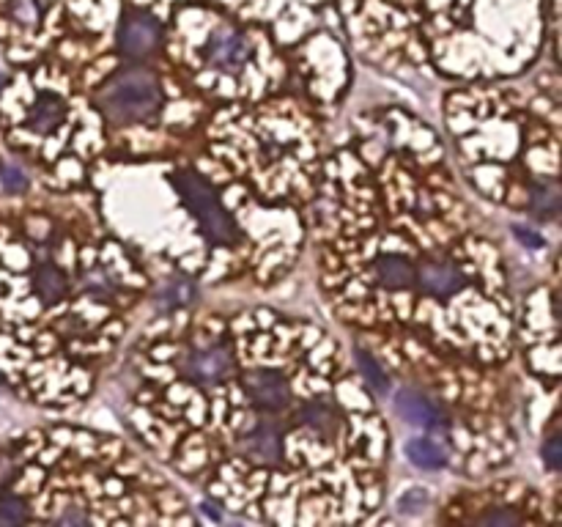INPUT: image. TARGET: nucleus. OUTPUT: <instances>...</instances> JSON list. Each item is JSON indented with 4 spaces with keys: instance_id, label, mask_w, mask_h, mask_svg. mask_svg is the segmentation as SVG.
<instances>
[{
    "instance_id": "21",
    "label": "nucleus",
    "mask_w": 562,
    "mask_h": 527,
    "mask_svg": "<svg viewBox=\"0 0 562 527\" xmlns=\"http://www.w3.org/2000/svg\"><path fill=\"white\" fill-rule=\"evenodd\" d=\"M483 522H486V525H513V522H516V517H513V514H508V511H491V514H486V517H483Z\"/></svg>"
},
{
    "instance_id": "14",
    "label": "nucleus",
    "mask_w": 562,
    "mask_h": 527,
    "mask_svg": "<svg viewBox=\"0 0 562 527\" xmlns=\"http://www.w3.org/2000/svg\"><path fill=\"white\" fill-rule=\"evenodd\" d=\"M299 420L313 426V429L319 431V434H324V437H332L340 426V418L324 401H308L305 407L299 409Z\"/></svg>"
},
{
    "instance_id": "13",
    "label": "nucleus",
    "mask_w": 562,
    "mask_h": 527,
    "mask_svg": "<svg viewBox=\"0 0 562 527\" xmlns=\"http://www.w3.org/2000/svg\"><path fill=\"white\" fill-rule=\"evenodd\" d=\"M403 451L409 456V462H412L414 467H420V470H442L447 462V456L439 451V445L431 440H423V437L406 442Z\"/></svg>"
},
{
    "instance_id": "18",
    "label": "nucleus",
    "mask_w": 562,
    "mask_h": 527,
    "mask_svg": "<svg viewBox=\"0 0 562 527\" xmlns=\"http://www.w3.org/2000/svg\"><path fill=\"white\" fill-rule=\"evenodd\" d=\"M9 14L20 25H36L42 17V0H9Z\"/></svg>"
},
{
    "instance_id": "9",
    "label": "nucleus",
    "mask_w": 562,
    "mask_h": 527,
    "mask_svg": "<svg viewBox=\"0 0 562 527\" xmlns=\"http://www.w3.org/2000/svg\"><path fill=\"white\" fill-rule=\"evenodd\" d=\"M395 409L403 420H409L412 426H423V429H434L439 423V409L428 401L425 396H417L412 390H401L395 396Z\"/></svg>"
},
{
    "instance_id": "12",
    "label": "nucleus",
    "mask_w": 562,
    "mask_h": 527,
    "mask_svg": "<svg viewBox=\"0 0 562 527\" xmlns=\"http://www.w3.org/2000/svg\"><path fill=\"white\" fill-rule=\"evenodd\" d=\"M376 278L387 289H406L414 280V269L403 256H382L376 261Z\"/></svg>"
},
{
    "instance_id": "23",
    "label": "nucleus",
    "mask_w": 562,
    "mask_h": 527,
    "mask_svg": "<svg viewBox=\"0 0 562 527\" xmlns=\"http://www.w3.org/2000/svg\"><path fill=\"white\" fill-rule=\"evenodd\" d=\"M3 182H6V190H25V179H22L20 171H6L3 176Z\"/></svg>"
},
{
    "instance_id": "6",
    "label": "nucleus",
    "mask_w": 562,
    "mask_h": 527,
    "mask_svg": "<svg viewBox=\"0 0 562 527\" xmlns=\"http://www.w3.org/2000/svg\"><path fill=\"white\" fill-rule=\"evenodd\" d=\"M250 58V42L247 36L231 28H220L212 33V39L206 44V61L225 69H239Z\"/></svg>"
},
{
    "instance_id": "10",
    "label": "nucleus",
    "mask_w": 562,
    "mask_h": 527,
    "mask_svg": "<svg viewBox=\"0 0 562 527\" xmlns=\"http://www.w3.org/2000/svg\"><path fill=\"white\" fill-rule=\"evenodd\" d=\"M66 119V105L64 99L58 94H50V91H42L36 102H33L31 116H28V127L33 132H50L55 130L58 124H64Z\"/></svg>"
},
{
    "instance_id": "16",
    "label": "nucleus",
    "mask_w": 562,
    "mask_h": 527,
    "mask_svg": "<svg viewBox=\"0 0 562 527\" xmlns=\"http://www.w3.org/2000/svg\"><path fill=\"white\" fill-rule=\"evenodd\" d=\"M357 363H360L362 374H365V382H368L376 393H387V390H390V379H387L382 366H379L368 352H357Z\"/></svg>"
},
{
    "instance_id": "1",
    "label": "nucleus",
    "mask_w": 562,
    "mask_h": 527,
    "mask_svg": "<svg viewBox=\"0 0 562 527\" xmlns=\"http://www.w3.org/2000/svg\"><path fill=\"white\" fill-rule=\"evenodd\" d=\"M160 88L146 72H124L102 88L99 105L110 119L143 121L160 110Z\"/></svg>"
},
{
    "instance_id": "7",
    "label": "nucleus",
    "mask_w": 562,
    "mask_h": 527,
    "mask_svg": "<svg viewBox=\"0 0 562 527\" xmlns=\"http://www.w3.org/2000/svg\"><path fill=\"white\" fill-rule=\"evenodd\" d=\"M417 280L425 291H431L434 297H453L464 286L461 269L447 264V261H425L417 269Z\"/></svg>"
},
{
    "instance_id": "2",
    "label": "nucleus",
    "mask_w": 562,
    "mask_h": 527,
    "mask_svg": "<svg viewBox=\"0 0 562 527\" xmlns=\"http://www.w3.org/2000/svg\"><path fill=\"white\" fill-rule=\"evenodd\" d=\"M176 184H179L181 195L187 198L190 204V212L198 217L203 234L212 239V242H220V245H231L236 237V228L231 215L225 212L223 204L217 201V195L206 187V184L198 179V176H190V173H181L176 176Z\"/></svg>"
},
{
    "instance_id": "20",
    "label": "nucleus",
    "mask_w": 562,
    "mask_h": 527,
    "mask_svg": "<svg viewBox=\"0 0 562 527\" xmlns=\"http://www.w3.org/2000/svg\"><path fill=\"white\" fill-rule=\"evenodd\" d=\"M543 453H546V459H549V464H552L554 470L560 467V440L557 437H552V440L546 442V448H543Z\"/></svg>"
},
{
    "instance_id": "8",
    "label": "nucleus",
    "mask_w": 562,
    "mask_h": 527,
    "mask_svg": "<svg viewBox=\"0 0 562 527\" xmlns=\"http://www.w3.org/2000/svg\"><path fill=\"white\" fill-rule=\"evenodd\" d=\"M31 280L39 305H58V302L66 300V294H69V278H66V272L55 267V264H50V261H39V264L33 267Z\"/></svg>"
},
{
    "instance_id": "17",
    "label": "nucleus",
    "mask_w": 562,
    "mask_h": 527,
    "mask_svg": "<svg viewBox=\"0 0 562 527\" xmlns=\"http://www.w3.org/2000/svg\"><path fill=\"white\" fill-rule=\"evenodd\" d=\"M532 209H535L538 215L546 217L557 215V209H560V195H557V190L549 187V184H538V187L532 190Z\"/></svg>"
},
{
    "instance_id": "19",
    "label": "nucleus",
    "mask_w": 562,
    "mask_h": 527,
    "mask_svg": "<svg viewBox=\"0 0 562 527\" xmlns=\"http://www.w3.org/2000/svg\"><path fill=\"white\" fill-rule=\"evenodd\" d=\"M425 503H428V495L414 489V492H409V495L401 500V511H403V514H406V511H412V514H414V511H423Z\"/></svg>"
},
{
    "instance_id": "3",
    "label": "nucleus",
    "mask_w": 562,
    "mask_h": 527,
    "mask_svg": "<svg viewBox=\"0 0 562 527\" xmlns=\"http://www.w3.org/2000/svg\"><path fill=\"white\" fill-rule=\"evenodd\" d=\"M236 360L225 346H198L184 357V374L203 388H214L234 377Z\"/></svg>"
},
{
    "instance_id": "15",
    "label": "nucleus",
    "mask_w": 562,
    "mask_h": 527,
    "mask_svg": "<svg viewBox=\"0 0 562 527\" xmlns=\"http://www.w3.org/2000/svg\"><path fill=\"white\" fill-rule=\"evenodd\" d=\"M28 519H31V511L22 497H17L14 492H0V522L3 525H20Z\"/></svg>"
},
{
    "instance_id": "11",
    "label": "nucleus",
    "mask_w": 562,
    "mask_h": 527,
    "mask_svg": "<svg viewBox=\"0 0 562 527\" xmlns=\"http://www.w3.org/2000/svg\"><path fill=\"white\" fill-rule=\"evenodd\" d=\"M244 451H247L250 459H258V462H277V456H280V434H277L275 426H269V423L255 426L253 434L244 440Z\"/></svg>"
},
{
    "instance_id": "5",
    "label": "nucleus",
    "mask_w": 562,
    "mask_h": 527,
    "mask_svg": "<svg viewBox=\"0 0 562 527\" xmlns=\"http://www.w3.org/2000/svg\"><path fill=\"white\" fill-rule=\"evenodd\" d=\"M244 390L261 409H283L291 401L288 379L280 371H250L244 374Z\"/></svg>"
},
{
    "instance_id": "4",
    "label": "nucleus",
    "mask_w": 562,
    "mask_h": 527,
    "mask_svg": "<svg viewBox=\"0 0 562 527\" xmlns=\"http://www.w3.org/2000/svg\"><path fill=\"white\" fill-rule=\"evenodd\" d=\"M162 39L160 22L154 20L146 11H127L124 20L118 25V47L129 58H143L151 50H157Z\"/></svg>"
},
{
    "instance_id": "22",
    "label": "nucleus",
    "mask_w": 562,
    "mask_h": 527,
    "mask_svg": "<svg viewBox=\"0 0 562 527\" xmlns=\"http://www.w3.org/2000/svg\"><path fill=\"white\" fill-rule=\"evenodd\" d=\"M516 237L524 239V245H530V248H541L543 245V237L541 234H535V231H530V228H516Z\"/></svg>"
}]
</instances>
